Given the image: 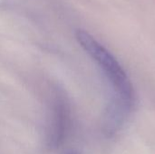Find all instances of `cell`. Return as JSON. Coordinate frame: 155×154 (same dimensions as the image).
<instances>
[{"label":"cell","mask_w":155,"mask_h":154,"mask_svg":"<svg viewBox=\"0 0 155 154\" xmlns=\"http://www.w3.org/2000/svg\"><path fill=\"white\" fill-rule=\"evenodd\" d=\"M77 42L102 69L109 84L114 89L113 100L134 105V87L125 71L117 59L92 34L79 29L75 33Z\"/></svg>","instance_id":"obj_1"},{"label":"cell","mask_w":155,"mask_h":154,"mask_svg":"<svg viewBox=\"0 0 155 154\" xmlns=\"http://www.w3.org/2000/svg\"><path fill=\"white\" fill-rule=\"evenodd\" d=\"M68 154H78V153H76V152H70V153H68Z\"/></svg>","instance_id":"obj_2"}]
</instances>
